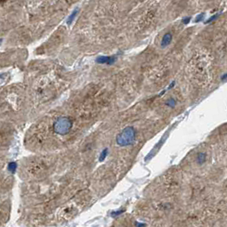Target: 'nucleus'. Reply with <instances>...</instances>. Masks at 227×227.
I'll return each mask as SVG.
<instances>
[{
	"label": "nucleus",
	"mask_w": 227,
	"mask_h": 227,
	"mask_svg": "<svg viewBox=\"0 0 227 227\" xmlns=\"http://www.w3.org/2000/svg\"><path fill=\"white\" fill-rule=\"evenodd\" d=\"M72 127V121L67 117H60L54 124V130L59 134H67Z\"/></svg>",
	"instance_id": "1"
},
{
	"label": "nucleus",
	"mask_w": 227,
	"mask_h": 227,
	"mask_svg": "<svg viewBox=\"0 0 227 227\" xmlns=\"http://www.w3.org/2000/svg\"><path fill=\"white\" fill-rule=\"evenodd\" d=\"M135 132L134 130L131 127H127L124 130L120 136L118 137V143H127V142H131L132 139L134 138Z\"/></svg>",
	"instance_id": "2"
},
{
	"label": "nucleus",
	"mask_w": 227,
	"mask_h": 227,
	"mask_svg": "<svg viewBox=\"0 0 227 227\" xmlns=\"http://www.w3.org/2000/svg\"><path fill=\"white\" fill-rule=\"evenodd\" d=\"M116 60L115 57H99L97 59V63H107V64H112Z\"/></svg>",
	"instance_id": "3"
},
{
	"label": "nucleus",
	"mask_w": 227,
	"mask_h": 227,
	"mask_svg": "<svg viewBox=\"0 0 227 227\" xmlns=\"http://www.w3.org/2000/svg\"><path fill=\"white\" fill-rule=\"evenodd\" d=\"M172 36L171 32H167V33H166V34L162 37V44H161L162 48H165V47L168 46V45L171 44V42H172Z\"/></svg>",
	"instance_id": "4"
},
{
	"label": "nucleus",
	"mask_w": 227,
	"mask_h": 227,
	"mask_svg": "<svg viewBox=\"0 0 227 227\" xmlns=\"http://www.w3.org/2000/svg\"><path fill=\"white\" fill-rule=\"evenodd\" d=\"M78 11H79V9H75L71 13V15H69V17L67 18V23L68 25H70V24L73 22V21L74 20V18H75L76 15H77Z\"/></svg>",
	"instance_id": "5"
},
{
	"label": "nucleus",
	"mask_w": 227,
	"mask_h": 227,
	"mask_svg": "<svg viewBox=\"0 0 227 227\" xmlns=\"http://www.w3.org/2000/svg\"><path fill=\"white\" fill-rule=\"evenodd\" d=\"M8 169H9V172H15V169H16V163H15V162H11V163H9V166H8Z\"/></svg>",
	"instance_id": "6"
},
{
	"label": "nucleus",
	"mask_w": 227,
	"mask_h": 227,
	"mask_svg": "<svg viewBox=\"0 0 227 227\" xmlns=\"http://www.w3.org/2000/svg\"><path fill=\"white\" fill-rule=\"evenodd\" d=\"M204 16H205V14H204V13H202L201 15H198L196 16V18H195V22H200V21L203 20Z\"/></svg>",
	"instance_id": "7"
},
{
	"label": "nucleus",
	"mask_w": 227,
	"mask_h": 227,
	"mask_svg": "<svg viewBox=\"0 0 227 227\" xmlns=\"http://www.w3.org/2000/svg\"><path fill=\"white\" fill-rule=\"evenodd\" d=\"M218 17V15H214V16H212V17H210L209 19H208V21H207L205 23H209V22H213L214 20H215L216 18Z\"/></svg>",
	"instance_id": "8"
},
{
	"label": "nucleus",
	"mask_w": 227,
	"mask_h": 227,
	"mask_svg": "<svg viewBox=\"0 0 227 227\" xmlns=\"http://www.w3.org/2000/svg\"><path fill=\"white\" fill-rule=\"evenodd\" d=\"M190 20H191V17H188V18H185V21H184V23L185 24H188L190 22Z\"/></svg>",
	"instance_id": "9"
},
{
	"label": "nucleus",
	"mask_w": 227,
	"mask_h": 227,
	"mask_svg": "<svg viewBox=\"0 0 227 227\" xmlns=\"http://www.w3.org/2000/svg\"><path fill=\"white\" fill-rule=\"evenodd\" d=\"M226 73H224V75L221 77V80L225 81V80H226Z\"/></svg>",
	"instance_id": "10"
},
{
	"label": "nucleus",
	"mask_w": 227,
	"mask_h": 227,
	"mask_svg": "<svg viewBox=\"0 0 227 227\" xmlns=\"http://www.w3.org/2000/svg\"><path fill=\"white\" fill-rule=\"evenodd\" d=\"M1 43H2V39L0 38V44H1Z\"/></svg>",
	"instance_id": "11"
}]
</instances>
